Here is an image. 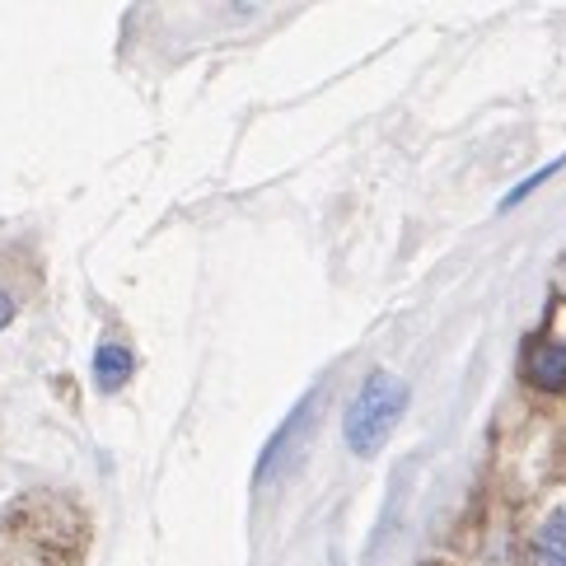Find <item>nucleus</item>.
<instances>
[{"instance_id":"1","label":"nucleus","mask_w":566,"mask_h":566,"mask_svg":"<svg viewBox=\"0 0 566 566\" xmlns=\"http://www.w3.org/2000/svg\"><path fill=\"white\" fill-rule=\"evenodd\" d=\"M408 412V384L389 370H375L366 384H360V394L352 398L347 417H342V436H347V450L356 459H370L379 454L384 444H389L394 427Z\"/></svg>"},{"instance_id":"2","label":"nucleus","mask_w":566,"mask_h":566,"mask_svg":"<svg viewBox=\"0 0 566 566\" xmlns=\"http://www.w3.org/2000/svg\"><path fill=\"white\" fill-rule=\"evenodd\" d=\"M524 379L543 394H566V342L538 337L524 352Z\"/></svg>"},{"instance_id":"3","label":"nucleus","mask_w":566,"mask_h":566,"mask_svg":"<svg viewBox=\"0 0 566 566\" xmlns=\"http://www.w3.org/2000/svg\"><path fill=\"white\" fill-rule=\"evenodd\" d=\"M310 412H314V394H305V398L295 402V412H291L286 421H281V431L272 436V444H268V450H262V459H258V473H253L258 482H268V478L276 473V459L286 454V444L300 436V427H305V421H310Z\"/></svg>"},{"instance_id":"4","label":"nucleus","mask_w":566,"mask_h":566,"mask_svg":"<svg viewBox=\"0 0 566 566\" xmlns=\"http://www.w3.org/2000/svg\"><path fill=\"white\" fill-rule=\"evenodd\" d=\"M132 375H136V356H132L127 347H117V342L98 347V356H94V384H98V389H104V394H117Z\"/></svg>"},{"instance_id":"5","label":"nucleus","mask_w":566,"mask_h":566,"mask_svg":"<svg viewBox=\"0 0 566 566\" xmlns=\"http://www.w3.org/2000/svg\"><path fill=\"white\" fill-rule=\"evenodd\" d=\"M530 566H566V511H557L530 543Z\"/></svg>"},{"instance_id":"6","label":"nucleus","mask_w":566,"mask_h":566,"mask_svg":"<svg viewBox=\"0 0 566 566\" xmlns=\"http://www.w3.org/2000/svg\"><path fill=\"white\" fill-rule=\"evenodd\" d=\"M562 165H566V155H562V159H553V165H548V169H538L534 178H524V184H520V188H515L511 197H505V201H501V211H511V207H520V201H524V197H530V192H534L538 184H548V178H553V174H557Z\"/></svg>"},{"instance_id":"7","label":"nucleus","mask_w":566,"mask_h":566,"mask_svg":"<svg viewBox=\"0 0 566 566\" xmlns=\"http://www.w3.org/2000/svg\"><path fill=\"white\" fill-rule=\"evenodd\" d=\"M14 318V300L6 295V291H0V328H6V323Z\"/></svg>"}]
</instances>
